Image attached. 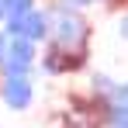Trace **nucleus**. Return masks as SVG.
Listing matches in <instances>:
<instances>
[{
    "label": "nucleus",
    "instance_id": "nucleus-8",
    "mask_svg": "<svg viewBox=\"0 0 128 128\" xmlns=\"http://www.w3.org/2000/svg\"><path fill=\"white\" fill-rule=\"evenodd\" d=\"M114 97H118V100H128V83H125V86H118V90H114Z\"/></svg>",
    "mask_w": 128,
    "mask_h": 128
},
{
    "label": "nucleus",
    "instance_id": "nucleus-4",
    "mask_svg": "<svg viewBox=\"0 0 128 128\" xmlns=\"http://www.w3.org/2000/svg\"><path fill=\"white\" fill-rule=\"evenodd\" d=\"M4 104L14 107V111H24L31 104V83H28V76H7L4 80Z\"/></svg>",
    "mask_w": 128,
    "mask_h": 128
},
{
    "label": "nucleus",
    "instance_id": "nucleus-9",
    "mask_svg": "<svg viewBox=\"0 0 128 128\" xmlns=\"http://www.w3.org/2000/svg\"><path fill=\"white\" fill-rule=\"evenodd\" d=\"M10 14V0H0V18H7Z\"/></svg>",
    "mask_w": 128,
    "mask_h": 128
},
{
    "label": "nucleus",
    "instance_id": "nucleus-5",
    "mask_svg": "<svg viewBox=\"0 0 128 128\" xmlns=\"http://www.w3.org/2000/svg\"><path fill=\"white\" fill-rule=\"evenodd\" d=\"M83 66V52L80 48H56L45 56V69L48 73H66V69H80Z\"/></svg>",
    "mask_w": 128,
    "mask_h": 128
},
{
    "label": "nucleus",
    "instance_id": "nucleus-7",
    "mask_svg": "<svg viewBox=\"0 0 128 128\" xmlns=\"http://www.w3.org/2000/svg\"><path fill=\"white\" fill-rule=\"evenodd\" d=\"M35 7V0H10V14H28Z\"/></svg>",
    "mask_w": 128,
    "mask_h": 128
},
{
    "label": "nucleus",
    "instance_id": "nucleus-2",
    "mask_svg": "<svg viewBox=\"0 0 128 128\" xmlns=\"http://www.w3.org/2000/svg\"><path fill=\"white\" fill-rule=\"evenodd\" d=\"M52 31L59 38V48H80L86 42V21L73 10H59V18L52 21Z\"/></svg>",
    "mask_w": 128,
    "mask_h": 128
},
{
    "label": "nucleus",
    "instance_id": "nucleus-12",
    "mask_svg": "<svg viewBox=\"0 0 128 128\" xmlns=\"http://www.w3.org/2000/svg\"><path fill=\"white\" fill-rule=\"evenodd\" d=\"M66 4H73V7H86L90 0H66Z\"/></svg>",
    "mask_w": 128,
    "mask_h": 128
},
{
    "label": "nucleus",
    "instance_id": "nucleus-3",
    "mask_svg": "<svg viewBox=\"0 0 128 128\" xmlns=\"http://www.w3.org/2000/svg\"><path fill=\"white\" fill-rule=\"evenodd\" d=\"M35 62V42H28V38H14V42L7 45V56H4V69H7V76H24L28 69Z\"/></svg>",
    "mask_w": 128,
    "mask_h": 128
},
{
    "label": "nucleus",
    "instance_id": "nucleus-10",
    "mask_svg": "<svg viewBox=\"0 0 128 128\" xmlns=\"http://www.w3.org/2000/svg\"><path fill=\"white\" fill-rule=\"evenodd\" d=\"M7 45H10V42H7V38L0 35V62H4V56H7Z\"/></svg>",
    "mask_w": 128,
    "mask_h": 128
},
{
    "label": "nucleus",
    "instance_id": "nucleus-1",
    "mask_svg": "<svg viewBox=\"0 0 128 128\" xmlns=\"http://www.w3.org/2000/svg\"><path fill=\"white\" fill-rule=\"evenodd\" d=\"M10 38H28V42H38L52 31V18L45 10H28V14H10V24H7Z\"/></svg>",
    "mask_w": 128,
    "mask_h": 128
},
{
    "label": "nucleus",
    "instance_id": "nucleus-11",
    "mask_svg": "<svg viewBox=\"0 0 128 128\" xmlns=\"http://www.w3.org/2000/svg\"><path fill=\"white\" fill-rule=\"evenodd\" d=\"M118 28H121V35H125V38H128V14H125V18H121V21H118Z\"/></svg>",
    "mask_w": 128,
    "mask_h": 128
},
{
    "label": "nucleus",
    "instance_id": "nucleus-6",
    "mask_svg": "<svg viewBox=\"0 0 128 128\" xmlns=\"http://www.w3.org/2000/svg\"><path fill=\"white\" fill-rule=\"evenodd\" d=\"M107 121H111V128H128V100L114 97V104L107 107Z\"/></svg>",
    "mask_w": 128,
    "mask_h": 128
}]
</instances>
